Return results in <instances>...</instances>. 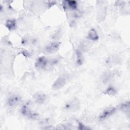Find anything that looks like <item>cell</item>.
<instances>
[{
	"mask_svg": "<svg viewBox=\"0 0 130 130\" xmlns=\"http://www.w3.org/2000/svg\"><path fill=\"white\" fill-rule=\"evenodd\" d=\"M80 102L77 98H73L68 101L64 106V109L68 111L75 112L80 108Z\"/></svg>",
	"mask_w": 130,
	"mask_h": 130,
	"instance_id": "obj_1",
	"label": "cell"
},
{
	"mask_svg": "<svg viewBox=\"0 0 130 130\" xmlns=\"http://www.w3.org/2000/svg\"><path fill=\"white\" fill-rule=\"evenodd\" d=\"M21 101L22 98L20 96L17 94H13L8 98L7 104L10 107H15L19 104Z\"/></svg>",
	"mask_w": 130,
	"mask_h": 130,
	"instance_id": "obj_2",
	"label": "cell"
},
{
	"mask_svg": "<svg viewBox=\"0 0 130 130\" xmlns=\"http://www.w3.org/2000/svg\"><path fill=\"white\" fill-rule=\"evenodd\" d=\"M67 82V78L64 76L58 77L52 84V87L54 90H58L65 85Z\"/></svg>",
	"mask_w": 130,
	"mask_h": 130,
	"instance_id": "obj_3",
	"label": "cell"
},
{
	"mask_svg": "<svg viewBox=\"0 0 130 130\" xmlns=\"http://www.w3.org/2000/svg\"><path fill=\"white\" fill-rule=\"evenodd\" d=\"M60 43L59 42H53L47 45L45 50L48 53H53L56 52L59 48Z\"/></svg>",
	"mask_w": 130,
	"mask_h": 130,
	"instance_id": "obj_4",
	"label": "cell"
},
{
	"mask_svg": "<svg viewBox=\"0 0 130 130\" xmlns=\"http://www.w3.org/2000/svg\"><path fill=\"white\" fill-rule=\"evenodd\" d=\"M48 63L47 59L44 56H41L37 58L35 62V67L38 69H43L45 68Z\"/></svg>",
	"mask_w": 130,
	"mask_h": 130,
	"instance_id": "obj_5",
	"label": "cell"
},
{
	"mask_svg": "<svg viewBox=\"0 0 130 130\" xmlns=\"http://www.w3.org/2000/svg\"><path fill=\"white\" fill-rule=\"evenodd\" d=\"M116 108L115 107H107L103 111L102 114L100 116V119H105L106 118L114 114L116 111Z\"/></svg>",
	"mask_w": 130,
	"mask_h": 130,
	"instance_id": "obj_6",
	"label": "cell"
},
{
	"mask_svg": "<svg viewBox=\"0 0 130 130\" xmlns=\"http://www.w3.org/2000/svg\"><path fill=\"white\" fill-rule=\"evenodd\" d=\"M35 102L39 104L44 103L46 99V95L45 94L42 92H37L33 96Z\"/></svg>",
	"mask_w": 130,
	"mask_h": 130,
	"instance_id": "obj_7",
	"label": "cell"
},
{
	"mask_svg": "<svg viewBox=\"0 0 130 130\" xmlns=\"http://www.w3.org/2000/svg\"><path fill=\"white\" fill-rule=\"evenodd\" d=\"M87 38L90 41H96L99 40V37L96 30L94 28H91L88 32Z\"/></svg>",
	"mask_w": 130,
	"mask_h": 130,
	"instance_id": "obj_8",
	"label": "cell"
},
{
	"mask_svg": "<svg viewBox=\"0 0 130 130\" xmlns=\"http://www.w3.org/2000/svg\"><path fill=\"white\" fill-rule=\"evenodd\" d=\"M5 26L9 30H13L16 27V21L14 19H10L6 21Z\"/></svg>",
	"mask_w": 130,
	"mask_h": 130,
	"instance_id": "obj_9",
	"label": "cell"
},
{
	"mask_svg": "<svg viewBox=\"0 0 130 130\" xmlns=\"http://www.w3.org/2000/svg\"><path fill=\"white\" fill-rule=\"evenodd\" d=\"M84 62V56L82 52L79 50L76 51V62L79 66L83 64Z\"/></svg>",
	"mask_w": 130,
	"mask_h": 130,
	"instance_id": "obj_10",
	"label": "cell"
},
{
	"mask_svg": "<svg viewBox=\"0 0 130 130\" xmlns=\"http://www.w3.org/2000/svg\"><path fill=\"white\" fill-rule=\"evenodd\" d=\"M120 109L126 114H129L130 109V105L129 102L122 104L120 106Z\"/></svg>",
	"mask_w": 130,
	"mask_h": 130,
	"instance_id": "obj_11",
	"label": "cell"
},
{
	"mask_svg": "<svg viewBox=\"0 0 130 130\" xmlns=\"http://www.w3.org/2000/svg\"><path fill=\"white\" fill-rule=\"evenodd\" d=\"M117 90L113 86H110L108 87L104 92V94H108L109 95H115L117 94Z\"/></svg>",
	"mask_w": 130,
	"mask_h": 130,
	"instance_id": "obj_12",
	"label": "cell"
},
{
	"mask_svg": "<svg viewBox=\"0 0 130 130\" xmlns=\"http://www.w3.org/2000/svg\"><path fill=\"white\" fill-rule=\"evenodd\" d=\"M66 3L67 6L73 10H76L77 8V3L75 1H67L64 2Z\"/></svg>",
	"mask_w": 130,
	"mask_h": 130,
	"instance_id": "obj_13",
	"label": "cell"
},
{
	"mask_svg": "<svg viewBox=\"0 0 130 130\" xmlns=\"http://www.w3.org/2000/svg\"><path fill=\"white\" fill-rule=\"evenodd\" d=\"M112 75H111V73L110 72H106L102 76V81L103 82V83H106L107 82H108L109 81V80H110V79L111 78Z\"/></svg>",
	"mask_w": 130,
	"mask_h": 130,
	"instance_id": "obj_14",
	"label": "cell"
},
{
	"mask_svg": "<svg viewBox=\"0 0 130 130\" xmlns=\"http://www.w3.org/2000/svg\"><path fill=\"white\" fill-rule=\"evenodd\" d=\"M106 10L104 8H102L101 10H100L98 12V19L100 21H103L105 19V16L106 15Z\"/></svg>",
	"mask_w": 130,
	"mask_h": 130,
	"instance_id": "obj_15",
	"label": "cell"
},
{
	"mask_svg": "<svg viewBox=\"0 0 130 130\" xmlns=\"http://www.w3.org/2000/svg\"><path fill=\"white\" fill-rule=\"evenodd\" d=\"M77 122L78 123V128H77L78 129L80 130H87V129H90L89 127H88L87 126L85 125L81 122L79 121L78 120H77Z\"/></svg>",
	"mask_w": 130,
	"mask_h": 130,
	"instance_id": "obj_16",
	"label": "cell"
}]
</instances>
